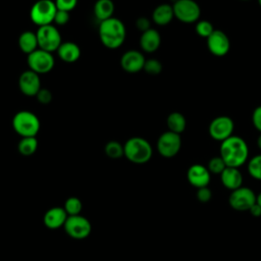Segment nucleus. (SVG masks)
<instances>
[{
	"label": "nucleus",
	"mask_w": 261,
	"mask_h": 261,
	"mask_svg": "<svg viewBox=\"0 0 261 261\" xmlns=\"http://www.w3.org/2000/svg\"><path fill=\"white\" fill-rule=\"evenodd\" d=\"M219 156L223 159L226 166L241 167L244 165L249 157V147L247 142L239 137L231 136L220 143Z\"/></svg>",
	"instance_id": "f257e3e1"
},
{
	"label": "nucleus",
	"mask_w": 261,
	"mask_h": 261,
	"mask_svg": "<svg viewBox=\"0 0 261 261\" xmlns=\"http://www.w3.org/2000/svg\"><path fill=\"white\" fill-rule=\"evenodd\" d=\"M126 37V29L124 23L116 18L110 17L100 22L99 38L101 43L108 49L119 48Z\"/></svg>",
	"instance_id": "f03ea898"
},
{
	"label": "nucleus",
	"mask_w": 261,
	"mask_h": 261,
	"mask_svg": "<svg viewBox=\"0 0 261 261\" xmlns=\"http://www.w3.org/2000/svg\"><path fill=\"white\" fill-rule=\"evenodd\" d=\"M123 149L124 157L135 164L147 163L153 155L151 144L142 137H133L128 139L123 145Z\"/></svg>",
	"instance_id": "7ed1b4c3"
},
{
	"label": "nucleus",
	"mask_w": 261,
	"mask_h": 261,
	"mask_svg": "<svg viewBox=\"0 0 261 261\" xmlns=\"http://www.w3.org/2000/svg\"><path fill=\"white\" fill-rule=\"evenodd\" d=\"M12 127L21 138L36 137L40 130L41 123L35 113L29 110H21L13 116Z\"/></svg>",
	"instance_id": "20e7f679"
},
{
	"label": "nucleus",
	"mask_w": 261,
	"mask_h": 261,
	"mask_svg": "<svg viewBox=\"0 0 261 261\" xmlns=\"http://www.w3.org/2000/svg\"><path fill=\"white\" fill-rule=\"evenodd\" d=\"M57 11V7L52 0H38L30 10L31 20L39 28L52 24Z\"/></svg>",
	"instance_id": "39448f33"
},
{
	"label": "nucleus",
	"mask_w": 261,
	"mask_h": 261,
	"mask_svg": "<svg viewBox=\"0 0 261 261\" xmlns=\"http://www.w3.org/2000/svg\"><path fill=\"white\" fill-rule=\"evenodd\" d=\"M172 8L174 17L184 23H194L201 15V8L194 0H176Z\"/></svg>",
	"instance_id": "423d86ee"
},
{
	"label": "nucleus",
	"mask_w": 261,
	"mask_h": 261,
	"mask_svg": "<svg viewBox=\"0 0 261 261\" xmlns=\"http://www.w3.org/2000/svg\"><path fill=\"white\" fill-rule=\"evenodd\" d=\"M63 228L68 237L74 240H85L92 231V224L90 220L79 214L73 216H68Z\"/></svg>",
	"instance_id": "0eeeda50"
},
{
	"label": "nucleus",
	"mask_w": 261,
	"mask_h": 261,
	"mask_svg": "<svg viewBox=\"0 0 261 261\" xmlns=\"http://www.w3.org/2000/svg\"><path fill=\"white\" fill-rule=\"evenodd\" d=\"M39 48L52 53L61 45V35L58 29L52 24L40 27L36 33Z\"/></svg>",
	"instance_id": "6e6552de"
},
{
	"label": "nucleus",
	"mask_w": 261,
	"mask_h": 261,
	"mask_svg": "<svg viewBox=\"0 0 261 261\" xmlns=\"http://www.w3.org/2000/svg\"><path fill=\"white\" fill-rule=\"evenodd\" d=\"M55 59L52 53L38 48L28 55V65L31 70L38 74L47 73L54 67Z\"/></svg>",
	"instance_id": "1a4fd4ad"
},
{
	"label": "nucleus",
	"mask_w": 261,
	"mask_h": 261,
	"mask_svg": "<svg viewBox=\"0 0 261 261\" xmlns=\"http://www.w3.org/2000/svg\"><path fill=\"white\" fill-rule=\"evenodd\" d=\"M234 129L233 120L226 115H220L211 120L208 126L209 136L218 142H223L232 136Z\"/></svg>",
	"instance_id": "9d476101"
},
{
	"label": "nucleus",
	"mask_w": 261,
	"mask_h": 261,
	"mask_svg": "<svg viewBox=\"0 0 261 261\" xmlns=\"http://www.w3.org/2000/svg\"><path fill=\"white\" fill-rule=\"evenodd\" d=\"M181 148L180 135L166 130L157 140V151L164 158H172Z\"/></svg>",
	"instance_id": "9b49d317"
},
{
	"label": "nucleus",
	"mask_w": 261,
	"mask_h": 261,
	"mask_svg": "<svg viewBox=\"0 0 261 261\" xmlns=\"http://www.w3.org/2000/svg\"><path fill=\"white\" fill-rule=\"evenodd\" d=\"M257 195L248 187H241L231 191L228 197L229 206L237 211H249V209L256 203Z\"/></svg>",
	"instance_id": "f8f14e48"
},
{
	"label": "nucleus",
	"mask_w": 261,
	"mask_h": 261,
	"mask_svg": "<svg viewBox=\"0 0 261 261\" xmlns=\"http://www.w3.org/2000/svg\"><path fill=\"white\" fill-rule=\"evenodd\" d=\"M206 40L208 50L214 56L222 57L226 55L230 49L229 38L220 30H214Z\"/></svg>",
	"instance_id": "ddd939ff"
},
{
	"label": "nucleus",
	"mask_w": 261,
	"mask_h": 261,
	"mask_svg": "<svg viewBox=\"0 0 261 261\" xmlns=\"http://www.w3.org/2000/svg\"><path fill=\"white\" fill-rule=\"evenodd\" d=\"M18 88L23 95L36 97L41 90L40 75L31 69L23 71L18 79Z\"/></svg>",
	"instance_id": "4468645a"
},
{
	"label": "nucleus",
	"mask_w": 261,
	"mask_h": 261,
	"mask_svg": "<svg viewBox=\"0 0 261 261\" xmlns=\"http://www.w3.org/2000/svg\"><path fill=\"white\" fill-rule=\"evenodd\" d=\"M187 178L191 186L200 189L208 187L211 178V173L206 166L196 163L189 167L187 171Z\"/></svg>",
	"instance_id": "2eb2a0df"
},
{
	"label": "nucleus",
	"mask_w": 261,
	"mask_h": 261,
	"mask_svg": "<svg viewBox=\"0 0 261 261\" xmlns=\"http://www.w3.org/2000/svg\"><path fill=\"white\" fill-rule=\"evenodd\" d=\"M146 58L142 52L138 50H128L123 53L120 58L122 69L129 73H136L144 68Z\"/></svg>",
	"instance_id": "dca6fc26"
},
{
	"label": "nucleus",
	"mask_w": 261,
	"mask_h": 261,
	"mask_svg": "<svg viewBox=\"0 0 261 261\" xmlns=\"http://www.w3.org/2000/svg\"><path fill=\"white\" fill-rule=\"evenodd\" d=\"M68 215L63 207H52L48 209L43 217V222L49 229H58L64 225Z\"/></svg>",
	"instance_id": "f3484780"
},
{
	"label": "nucleus",
	"mask_w": 261,
	"mask_h": 261,
	"mask_svg": "<svg viewBox=\"0 0 261 261\" xmlns=\"http://www.w3.org/2000/svg\"><path fill=\"white\" fill-rule=\"evenodd\" d=\"M161 44V36L159 32L155 29H149L143 32L140 37V46L144 52L153 53L155 52Z\"/></svg>",
	"instance_id": "a211bd4d"
},
{
	"label": "nucleus",
	"mask_w": 261,
	"mask_h": 261,
	"mask_svg": "<svg viewBox=\"0 0 261 261\" xmlns=\"http://www.w3.org/2000/svg\"><path fill=\"white\" fill-rule=\"evenodd\" d=\"M223 187L229 191H234L243 186V175L239 168L227 166L220 174Z\"/></svg>",
	"instance_id": "6ab92c4d"
},
{
	"label": "nucleus",
	"mask_w": 261,
	"mask_h": 261,
	"mask_svg": "<svg viewBox=\"0 0 261 261\" xmlns=\"http://www.w3.org/2000/svg\"><path fill=\"white\" fill-rule=\"evenodd\" d=\"M59 58L66 63H73L79 60L81 56V49L77 44L73 42H62L57 49Z\"/></svg>",
	"instance_id": "aec40b11"
},
{
	"label": "nucleus",
	"mask_w": 261,
	"mask_h": 261,
	"mask_svg": "<svg viewBox=\"0 0 261 261\" xmlns=\"http://www.w3.org/2000/svg\"><path fill=\"white\" fill-rule=\"evenodd\" d=\"M174 17L172 5L168 3L159 4L152 13V20L158 25L168 24Z\"/></svg>",
	"instance_id": "412c9836"
},
{
	"label": "nucleus",
	"mask_w": 261,
	"mask_h": 261,
	"mask_svg": "<svg viewBox=\"0 0 261 261\" xmlns=\"http://www.w3.org/2000/svg\"><path fill=\"white\" fill-rule=\"evenodd\" d=\"M18 47L23 53L28 55L37 50L39 48V45L36 33H33L31 31H25L21 33L18 38Z\"/></svg>",
	"instance_id": "4be33fe9"
},
{
	"label": "nucleus",
	"mask_w": 261,
	"mask_h": 261,
	"mask_svg": "<svg viewBox=\"0 0 261 261\" xmlns=\"http://www.w3.org/2000/svg\"><path fill=\"white\" fill-rule=\"evenodd\" d=\"M114 3L112 0H97L94 5V14L98 20L103 21L112 17Z\"/></svg>",
	"instance_id": "5701e85b"
},
{
	"label": "nucleus",
	"mask_w": 261,
	"mask_h": 261,
	"mask_svg": "<svg viewBox=\"0 0 261 261\" xmlns=\"http://www.w3.org/2000/svg\"><path fill=\"white\" fill-rule=\"evenodd\" d=\"M166 124L168 130L180 135L187 127V120L186 117L180 112L174 111L167 116Z\"/></svg>",
	"instance_id": "b1692460"
},
{
	"label": "nucleus",
	"mask_w": 261,
	"mask_h": 261,
	"mask_svg": "<svg viewBox=\"0 0 261 261\" xmlns=\"http://www.w3.org/2000/svg\"><path fill=\"white\" fill-rule=\"evenodd\" d=\"M38 149V140L36 137H25L21 138L18 142L17 150L23 156L33 155Z\"/></svg>",
	"instance_id": "393cba45"
},
{
	"label": "nucleus",
	"mask_w": 261,
	"mask_h": 261,
	"mask_svg": "<svg viewBox=\"0 0 261 261\" xmlns=\"http://www.w3.org/2000/svg\"><path fill=\"white\" fill-rule=\"evenodd\" d=\"M104 151H105V154L107 155V157H109L111 159H118V158H121L122 156H124L123 145H121L117 141H109L105 145Z\"/></svg>",
	"instance_id": "a878e982"
},
{
	"label": "nucleus",
	"mask_w": 261,
	"mask_h": 261,
	"mask_svg": "<svg viewBox=\"0 0 261 261\" xmlns=\"http://www.w3.org/2000/svg\"><path fill=\"white\" fill-rule=\"evenodd\" d=\"M63 208L66 211L68 216L79 215L82 212L83 203L77 197H69L65 200Z\"/></svg>",
	"instance_id": "bb28decb"
},
{
	"label": "nucleus",
	"mask_w": 261,
	"mask_h": 261,
	"mask_svg": "<svg viewBox=\"0 0 261 261\" xmlns=\"http://www.w3.org/2000/svg\"><path fill=\"white\" fill-rule=\"evenodd\" d=\"M249 174L258 180H261V154L255 155L248 162Z\"/></svg>",
	"instance_id": "cd10ccee"
},
{
	"label": "nucleus",
	"mask_w": 261,
	"mask_h": 261,
	"mask_svg": "<svg viewBox=\"0 0 261 261\" xmlns=\"http://www.w3.org/2000/svg\"><path fill=\"white\" fill-rule=\"evenodd\" d=\"M226 164L223 161V159L220 156H215L212 157L207 165L208 170L210 171V173L212 174H221L223 172V170L226 168Z\"/></svg>",
	"instance_id": "c85d7f7f"
},
{
	"label": "nucleus",
	"mask_w": 261,
	"mask_h": 261,
	"mask_svg": "<svg viewBox=\"0 0 261 261\" xmlns=\"http://www.w3.org/2000/svg\"><path fill=\"white\" fill-rule=\"evenodd\" d=\"M214 30H215V29H214L213 24H212L210 21L206 20V19L198 20L197 23H196V27H195L196 33H197L200 37L205 38V39H207V38L213 33Z\"/></svg>",
	"instance_id": "c756f323"
},
{
	"label": "nucleus",
	"mask_w": 261,
	"mask_h": 261,
	"mask_svg": "<svg viewBox=\"0 0 261 261\" xmlns=\"http://www.w3.org/2000/svg\"><path fill=\"white\" fill-rule=\"evenodd\" d=\"M143 69L149 74L156 75V74H159L162 71V64L156 58L146 59V62H145V65H144Z\"/></svg>",
	"instance_id": "7c9ffc66"
},
{
	"label": "nucleus",
	"mask_w": 261,
	"mask_h": 261,
	"mask_svg": "<svg viewBox=\"0 0 261 261\" xmlns=\"http://www.w3.org/2000/svg\"><path fill=\"white\" fill-rule=\"evenodd\" d=\"M57 9L70 12L77 5V0H55Z\"/></svg>",
	"instance_id": "2f4dec72"
},
{
	"label": "nucleus",
	"mask_w": 261,
	"mask_h": 261,
	"mask_svg": "<svg viewBox=\"0 0 261 261\" xmlns=\"http://www.w3.org/2000/svg\"><path fill=\"white\" fill-rule=\"evenodd\" d=\"M212 198V191L208 187L197 189V199L201 203H207Z\"/></svg>",
	"instance_id": "473e14b6"
},
{
	"label": "nucleus",
	"mask_w": 261,
	"mask_h": 261,
	"mask_svg": "<svg viewBox=\"0 0 261 261\" xmlns=\"http://www.w3.org/2000/svg\"><path fill=\"white\" fill-rule=\"evenodd\" d=\"M36 98L37 100L39 101V103L41 104H49L51 101H52V93L50 92V90L48 89H42L38 92V94L36 95Z\"/></svg>",
	"instance_id": "72a5a7b5"
},
{
	"label": "nucleus",
	"mask_w": 261,
	"mask_h": 261,
	"mask_svg": "<svg viewBox=\"0 0 261 261\" xmlns=\"http://www.w3.org/2000/svg\"><path fill=\"white\" fill-rule=\"evenodd\" d=\"M69 18H70L69 12L57 9L55 17H54V22L58 25H64L69 21Z\"/></svg>",
	"instance_id": "f704fd0d"
},
{
	"label": "nucleus",
	"mask_w": 261,
	"mask_h": 261,
	"mask_svg": "<svg viewBox=\"0 0 261 261\" xmlns=\"http://www.w3.org/2000/svg\"><path fill=\"white\" fill-rule=\"evenodd\" d=\"M252 122L254 127L261 134V105L256 107L252 113Z\"/></svg>",
	"instance_id": "c9c22d12"
},
{
	"label": "nucleus",
	"mask_w": 261,
	"mask_h": 261,
	"mask_svg": "<svg viewBox=\"0 0 261 261\" xmlns=\"http://www.w3.org/2000/svg\"><path fill=\"white\" fill-rule=\"evenodd\" d=\"M136 25L138 28V30H140L142 33L143 32H146L147 30L151 29V22H150V19L145 17V16H141L137 19L136 21Z\"/></svg>",
	"instance_id": "e433bc0d"
},
{
	"label": "nucleus",
	"mask_w": 261,
	"mask_h": 261,
	"mask_svg": "<svg viewBox=\"0 0 261 261\" xmlns=\"http://www.w3.org/2000/svg\"><path fill=\"white\" fill-rule=\"evenodd\" d=\"M249 212L252 216L254 217H260L261 216V206L258 205L257 203H255L250 209H249Z\"/></svg>",
	"instance_id": "4c0bfd02"
},
{
	"label": "nucleus",
	"mask_w": 261,
	"mask_h": 261,
	"mask_svg": "<svg viewBox=\"0 0 261 261\" xmlns=\"http://www.w3.org/2000/svg\"><path fill=\"white\" fill-rule=\"evenodd\" d=\"M256 203L261 206V193H259V194L257 195V197H256Z\"/></svg>",
	"instance_id": "58836bf2"
},
{
	"label": "nucleus",
	"mask_w": 261,
	"mask_h": 261,
	"mask_svg": "<svg viewBox=\"0 0 261 261\" xmlns=\"http://www.w3.org/2000/svg\"><path fill=\"white\" fill-rule=\"evenodd\" d=\"M257 146H258V148L261 150V134H260L259 137L257 138Z\"/></svg>",
	"instance_id": "ea45409f"
},
{
	"label": "nucleus",
	"mask_w": 261,
	"mask_h": 261,
	"mask_svg": "<svg viewBox=\"0 0 261 261\" xmlns=\"http://www.w3.org/2000/svg\"><path fill=\"white\" fill-rule=\"evenodd\" d=\"M258 1V4H259V6L261 7V0H257Z\"/></svg>",
	"instance_id": "a19ab883"
},
{
	"label": "nucleus",
	"mask_w": 261,
	"mask_h": 261,
	"mask_svg": "<svg viewBox=\"0 0 261 261\" xmlns=\"http://www.w3.org/2000/svg\"><path fill=\"white\" fill-rule=\"evenodd\" d=\"M241 1H248V0H241Z\"/></svg>",
	"instance_id": "79ce46f5"
}]
</instances>
